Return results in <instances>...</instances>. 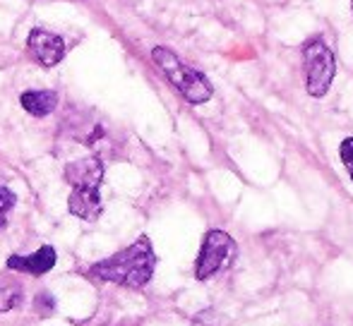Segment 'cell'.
I'll return each instance as SVG.
<instances>
[{
  "label": "cell",
  "instance_id": "obj_3",
  "mask_svg": "<svg viewBox=\"0 0 353 326\" xmlns=\"http://www.w3.org/2000/svg\"><path fill=\"white\" fill-rule=\"evenodd\" d=\"M303 58H305V87L307 94L315 98H322L330 91L336 75V61L332 48L325 43V39L312 36L303 43Z\"/></svg>",
  "mask_w": 353,
  "mask_h": 326
},
{
  "label": "cell",
  "instance_id": "obj_13",
  "mask_svg": "<svg viewBox=\"0 0 353 326\" xmlns=\"http://www.w3.org/2000/svg\"><path fill=\"white\" fill-rule=\"evenodd\" d=\"M34 307H37V312L41 314V317H48V314H51L53 309H56V303H53V295H51V293H46V290H43V293H39V295H37V305H34Z\"/></svg>",
  "mask_w": 353,
  "mask_h": 326
},
{
  "label": "cell",
  "instance_id": "obj_5",
  "mask_svg": "<svg viewBox=\"0 0 353 326\" xmlns=\"http://www.w3.org/2000/svg\"><path fill=\"white\" fill-rule=\"evenodd\" d=\"M29 56L43 67H53L65 58V39L46 29H34L27 39Z\"/></svg>",
  "mask_w": 353,
  "mask_h": 326
},
{
  "label": "cell",
  "instance_id": "obj_12",
  "mask_svg": "<svg viewBox=\"0 0 353 326\" xmlns=\"http://www.w3.org/2000/svg\"><path fill=\"white\" fill-rule=\"evenodd\" d=\"M339 159L344 163L346 173H349V177L353 182V137H346V140L339 144Z\"/></svg>",
  "mask_w": 353,
  "mask_h": 326
},
{
  "label": "cell",
  "instance_id": "obj_11",
  "mask_svg": "<svg viewBox=\"0 0 353 326\" xmlns=\"http://www.w3.org/2000/svg\"><path fill=\"white\" fill-rule=\"evenodd\" d=\"M17 204V197H14L12 190L8 187H0V228L8 226V214L12 211V206Z\"/></svg>",
  "mask_w": 353,
  "mask_h": 326
},
{
  "label": "cell",
  "instance_id": "obj_9",
  "mask_svg": "<svg viewBox=\"0 0 353 326\" xmlns=\"http://www.w3.org/2000/svg\"><path fill=\"white\" fill-rule=\"evenodd\" d=\"M22 108L34 118H46L56 111L58 106V94L51 89H32V91H24L19 96Z\"/></svg>",
  "mask_w": 353,
  "mask_h": 326
},
{
  "label": "cell",
  "instance_id": "obj_14",
  "mask_svg": "<svg viewBox=\"0 0 353 326\" xmlns=\"http://www.w3.org/2000/svg\"><path fill=\"white\" fill-rule=\"evenodd\" d=\"M351 8H353V0H351Z\"/></svg>",
  "mask_w": 353,
  "mask_h": 326
},
{
  "label": "cell",
  "instance_id": "obj_4",
  "mask_svg": "<svg viewBox=\"0 0 353 326\" xmlns=\"http://www.w3.org/2000/svg\"><path fill=\"white\" fill-rule=\"evenodd\" d=\"M236 240L226 233V230L212 228L207 230L205 240H202V250L195 264L197 281H210L221 269H226L233 259H236Z\"/></svg>",
  "mask_w": 353,
  "mask_h": 326
},
{
  "label": "cell",
  "instance_id": "obj_10",
  "mask_svg": "<svg viewBox=\"0 0 353 326\" xmlns=\"http://www.w3.org/2000/svg\"><path fill=\"white\" fill-rule=\"evenodd\" d=\"M24 300V290L19 285H3L0 288V312H10V309L19 307Z\"/></svg>",
  "mask_w": 353,
  "mask_h": 326
},
{
  "label": "cell",
  "instance_id": "obj_6",
  "mask_svg": "<svg viewBox=\"0 0 353 326\" xmlns=\"http://www.w3.org/2000/svg\"><path fill=\"white\" fill-rule=\"evenodd\" d=\"M65 180L74 187H89V190H99L103 180V163L99 156H87V159L70 161L63 171Z\"/></svg>",
  "mask_w": 353,
  "mask_h": 326
},
{
  "label": "cell",
  "instance_id": "obj_1",
  "mask_svg": "<svg viewBox=\"0 0 353 326\" xmlns=\"http://www.w3.org/2000/svg\"><path fill=\"white\" fill-rule=\"evenodd\" d=\"M154 269H157V254H154L149 238L142 235L125 250L92 264L84 274L94 281H101V283H116L123 288L140 290L152 281Z\"/></svg>",
  "mask_w": 353,
  "mask_h": 326
},
{
  "label": "cell",
  "instance_id": "obj_7",
  "mask_svg": "<svg viewBox=\"0 0 353 326\" xmlns=\"http://www.w3.org/2000/svg\"><path fill=\"white\" fill-rule=\"evenodd\" d=\"M56 250L51 245L39 247L32 254H12L8 257V269L12 271H22V274H32V276H43L56 266Z\"/></svg>",
  "mask_w": 353,
  "mask_h": 326
},
{
  "label": "cell",
  "instance_id": "obj_2",
  "mask_svg": "<svg viewBox=\"0 0 353 326\" xmlns=\"http://www.w3.org/2000/svg\"><path fill=\"white\" fill-rule=\"evenodd\" d=\"M152 61L157 63V67L163 72V77L176 87V91L181 94L188 103L200 106V103H207L212 98L214 89L210 80H207L200 70L185 65L173 51H168V48H163V46H157L152 51Z\"/></svg>",
  "mask_w": 353,
  "mask_h": 326
},
{
  "label": "cell",
  "instance_id": "obj_8",
  "mask_svg": "<svg viewBox=\"0 0 353 326\" xmlns=\"http://www.w3.org/2000/svg\"><path fill=\"white\" fill-rule=\"evenodd\" d=\"M68 209L77 219L97 221L103 211L101 195H99V190H89V187H74L70 199H68Z\"/></svg>",
  "mask_w": 353,
  "mask_h": 326
}]
</instances>
